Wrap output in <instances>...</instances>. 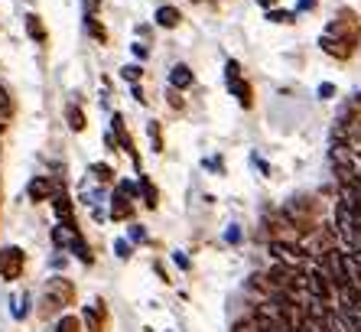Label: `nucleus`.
Wrapping results in <instances>:
<instances>
[{
  "label": "nucleus",
  "mask_w": 361,
  "mask_h": 332,
  "mask_svg": "<svg viewBox=\"0 0 361 332\" xmlns=\"http://www.w3.org/2000/svg\"><path fill=\"white\" fill-rule=\"evenodd\" d=\"M72 297H75V287L68 281H62V277H52L46 283V293H42V313H56V309L68 307Z\"/></svg>",
  "instance_id": "f257e3e1"
},
{
  "label": "nucleus",
  "mask_w": 361,
  "mask_h": 332,
  "mask_svg": "<svg viewBox=\"0 0 361 332\" xmlns=\"http://www.w3.org/2000/svg\"><path fill=\"white\" fill-rule=\"evenodd\" d=\"M270 254L277 257V261H283V264L290 267H306V261H310V254H306V247L293 245V241H270Z\"/></svg>",
  "instance_id": "f03ea898"
},
{
  "label": "nucleus",
  "mask_w": 361,
  "mask_h": 332,
  "mask_svg": "<svg viewBox=\"0 0 361 332\" xmlns=\"http://www.w3.org/2000/svg\"><path fill=\"white\" fill-rule=\"evenodd\" d=\"M23 264H26V254L20 247H0V277L4 281H17L23 273Z\"/></svg>",
  "instance_id": "7ed1b4c3"
},
{
  "label": "nucleus",
  "mask_w": 361,
  "mask_h": 332,
  "mask_svg": "<svg viewBox=\"0 0 361 332\" xmlns=\"http://www.w3.org/2000/svg\"><path fill=\"white\" fill-rule=\"evenodd\" d=\"M355 228H358V215L348 209V205H342V202H336V235L348 245L352 241V235H355Z\"/></svg>",
  "instance_id": "20e7f679"
},
{
  "label": "nucleus",
  "mask_w": 361,
  "mask_h": 332,
  "mask_svg": "<svg viewBox=\"0 0 361 332\" xmlns=\"http://www.w3.org/2000/svg\"><path fill=\"white\" fill-rule=\"evenodd\" d=\"M82 323L88 326V332H104V326H108V309H104L101 300H92V303L85 307Z\"/></svg>",
  "instance_id": "39448f33"
},
{
  "label": "nucleus",
  "mask_w": 361,
  "mask_h": 332,
  "mask_svg": "<svg viewBox=\"0 0 361 332\" xmlns=\"http://www.w3.org/2000/svg\"><path fill=\"white\" fill-rule=\"evenodd\" d=\"M338 202L348 205L355 215H361V179H345V183H338Z\"/></svg>",
  "instance_id": "423d86ee"
},
{
  "label": "nucleus",
  "mask_w": 361,
  "mask_h": 332,
  "mask_svg": "<svg viewBox=\"0 0 361 332\" xmlns=\"http://www.w3.org/2000/svg\"><path fill=\"white\" fill-rule=\"evenodd\" d=\"M52 212L62 225H75V209H72V199H68L66 189H56V196H52Z\"/></svg>",
  "instance_id": "0eeeda50"
},
{
  "label": "nucleus",
  "mask_w": 361,
  "mask_h": 332,
  "mask_svg": "<svg viewBox=\"0 0 361 332\" xmlns=\"http://www.w3.org/2000/svg\"><path fill=\"white\" fill-rule=\"evenodd\" d=\"M130 192H127L124 186H118L114 189V196H111V219L114 221H124V219H130Z\"/></svg>",
  "instance_id": "6e6552de"
},
{
  "label": "nucleus",
  "mask_w": 361,
  "mask_h": 332,
  "mask_svg": "<svg viewBox=\"0 0 361 332\" xmlns=\"http://www.w3.org/2000/svg\"><path fill=\"white\" fill-rule=\"evenodd\" d=\"M26 196L33 199V202H46V199L56 196V186H52L49 176H36L30 186H26Z\"/></svg>",
  "instance_id": "1a4fd4ad"
},
{
  "label": "nucleus",
  "mask_w": 361,
  "mask_h": 332,
  "mask_svg": "<svg viewBox=\"0 0 361 332\" xmlns=\"http://www.w3.org/2000/svg\"><path fill=\"white\" fill-rule=\"evenodd\" d=\"M228 82V88H231V94L238 98V104L241 108H251L254 104V92H251V82H244L241 75H235V78H225Z\"/></svg>",
  "instance_id": "9d476101"
},
{
  "label": "nucleus",
  "mask_w": 361,
  "mask_h": 332,
  "mask_svg": "<svg viewBox=\"0 0 361 332\" xmlns=\"http://www.w3.org/2000/svg\"><path fill=\"white\" fill-rule=\"evenodd\" d=\"M111 130H114V137H118V144L124 147L127 154H130V160L137 163V154H134V140H130V134L124 130V118L121 114H114V121H111Z\"/></svg>",
  "instance_id": "9b49d317"
},
{
  "label": "nucleus",
  "mask_w": 361,
  "mask_h": 332,
  "mask_svg": "<svg viewBox=\"0 0 361 332\" xmlns=\"http://www.w3.org/2000/svg\"><path fill=\"white\" fill-rule=\"evenodd\" d=\"M169 85L179 88V92H183V88H189V85H192V68L183 66V62H179V66H173V72H169Z\"/></svg>",
  "instance_id": "f8f14e48"
},
{
  "label": "nucleus",
  "mask_w": 361,
  "mask_h": 332,
  "mask_svg": "<svg viewBox=\"0 0 361 332\" xmlns=\"http://www.w3.org/2000/svg\"><path fill=\"white\" fill-rule=\"evenodd\" d=\"M153 20H157V26H163V30H176L179 20H183V17H179V10H176V7H160Z\"/></svg>",
  "instance_id": "ddd939ff"
},
{
  "label": "nucleus",
  "mask_w": 361,
  "mask_h": 332,
  "mask_svg": "<svg viewBox=\"0 0 361 332\" xmlns=\"http://www.w3.org/2000/svg\"><path fill=\"white\" fill-rule=\"evenodd\" d=\"M137 189H140V196H143V205L147 209H157V189H153V183L147 176H140V183H137Z\"/></svg>",
  "instance_id": "4468645a"
},
{
  "label": "nucleus",
  "mask_w": 361,
  "mask_h": 332,
  "mask_svg": "<svg viewBox=\"0 0 361 332\" xmlns=\"http://www.w3.org/2000/svg\"><path fill=\"white\" fill-rule=\"evenodd\" d=\"M26 33L33 36L36 43H42V39H46V30H42V20L36 17V13H30V17H26Z\"/></svg>",
  "instance_id": "2eb2a0df"
},
{
  "label": "nucleus",
  "mask_w": 361,
  "mask_h": 332,
  "mask_svg": "<svg viewBox=\"0 0 361 332\" xmlns=\"http://www.w3.org/2000/svg\"><path fill=\"white\" fill-rule=\"evenodd\" d=\"M66 121H68V128L72 130H85V114H82V108H75V104H68L66 108Z\"/></svg>",
  "instance_id": "dca6fc26"
},
{
  "label": "nucleus",
  "mask_w": 361,
  "mask_h": 332,
  "mask_svg": "<svg viewBox=\"0 0 361 332\" xmlns=\"http://www.w3.org/2000/svg\"><path fill=\"white\" fill-rule=\"evenodd\" d=\"M348 170L361 179V147H352L348 144Z\"/></svg>",
  "instance_id": "f3484780"
},
{
  "label": "nucleus",
  "mask_w": 361,
  "mask_h": 332,
  "mask_svg": "<svg viewBox=\"0 0 361 332\" xmlns=\"http://www.w3.org/2000/svg\"><path fill=\"white\" fill-rule=\"evenodd\" d=\"M92 176L98 179V183H111V179H114V170H111L108 163H94V166H92Z\"/></svg>",
  "instance_id": "a211bd4d"
},
{
  "label": "nucleus",
  "mask_w": 361,
  "mask_h": 332,
  "mask_svg": "<svg viewBox=\"0 0 361 332\" xmlns=\"http://www.w3.org/2000/svg\"><path fill=\"white\" fill-rule=\"evenodd\" d=\"M140 75H143L140 66H124V68H121V78H124V82H130V85H137V82H140Z\"/></svg>",
  "instance_id": "6ab92c4d"
},
{
  "label": "nucleus",
  "mask_w": 361,
  "mask_h": 332,
  "mask_svg": "<svg viewBox=\"0 0 361 332\" xmlns=\"http://www.w3.org/2000/svg\"><path fill=\"white\" fill-rule=\"evenodd\" d=\"M270 23H293V10H267Z\"/></svg>",
  "instance_id": "aec40b11"
},
{
  "label": "nucleus",
  "mask_w": 361,
  "mask_h": 332,
  "mask_svg": "<svg viewBox=\"0 0 361 332\" xmlns=\"http://www.w3.org/2000/svg\"><path fill=\"white\" fill-rule=\"evenodd\" d=\"M26 307H30V297H26V293L23 297H13V316H17V319H23V316L30 313Z\"/></svg>",
  "instance_id": "412c9836"
},
{
  "label": "nucleus",
  "mask_w": 361,
  "mask_h": 332,
  "mask_svg": "<svg viewBox=\"0 0 361 332\" xmlns=\"http://www.w3.org/2000/svg\"><path fill=\"white\" fill-rule=\"evenodd\" d=\"M52 332H78V319H75V316H62L59 326H56Z\"/></svg>",
  "instance_id": "4be33fe9"
},
{
  "label": "nucleus",
  "mask_w": 361,
  "mask_h": 332,
  "mask_svg": "<svg viewBox=\"0 0 361 332\" xmlns=\"http://www.w3.org/2000/svg\"><path fill=\"white\" fill-rule=\"evenodd\" d=\"M147 134H150V140H153V150H163V140H160V124H157V121H150V128H147Z\"/></svg>",
  "instance_id": "5701e85b"
},
{
  "label": "nucleus",
  "mask_w": 361,
  "mask_h": 332,
  "mask_svg": "<svg viewBox=\"0 0 361 332\" xmlns=\"http://www.w3.org/2000/svg\"><path fill=\"white\" fill-rule=\"evenodd\" d=\"M225 241H231V245H238V241H241V228H238V225H228V231H225Z\"/></svg>",
  "instance_id": "b1692460"
},
{
  "label": "nucleus",
  "mask_w": 361,
  "mask_h": 332,
  "mask_svg": "<svg viewBox=\"0 0 361 332\" xmlns=\"http://www.w3.org/2000/svg\"><path fill=\"white\" fill-rule=\"evenodd\" d=\"M130 241H147V231H143V225H130Z\"/></svg>",
  "instance_id": "393cba45"
},
{
  "label": "nucleus",
  "mask_w": 361,
  "mask_h": 332,
  "mask_svg": "<svg viewBox=\"0 0 361 332\" xmlns=\"http://www.w3.org/2000/svg\"><path fill=\"white\" fill-rule=\"evenodd\" d=\"M114 251H118V257H121V261H127V257H130V245H127L124 238H121L118 245H114Z\"/></svg>",
  "instance_id": "a878e982"
},
{
  "label": "nucleus",
  "mask_w": 361,
  "mask_h": 332,
  "mask_svg": "<svg viewBox=\"0 0 361 332\" xmlns=\"http://www.w3.org/2000/svg\"><path fill=\"white\" fill-rule=\"evenodd\" d=\"M231 332H257V329H254V323H251V319H238V323H235V329H231Z\"/></svg>",
  "instance_id": "bb28decb"
},
{
  "label": "nucleus",
  "mask_w": 361,
  "mask_h": 332,
  "mask_svg": "<svg viewBox=\"0 0 361 332\" xmlns=\"http://www.w3.org/2000/svg\"><path fill=\"white\" fill-rule=\"evenodd\" d=\"M173 261H176V267H183V271H189V257H185L183 251H176V254H173Z\"/></svg>",
  "instance_id": "cd10ccee"
},
{
  "label": "nucleus",
  "mask_w": 361,
  "mask_h": 332,
  "mask_svg": "<svg viewBox=\"0 0 361 332\" xmlns=\"http://www.w3.org/2000/svg\"><path fill=\"white\" fill-rule=\"evenodd\" d=\"M134 56H137V59H147V46H143V43H134Z\"/></svg>",
  "instance_id": "c85d7f7f"
},
{
  "label": "nucleus",
  "mask_w": 361,
  "mask_h": 332,
  "mask_svg": "<svg viewBox=\"0 0 361 332\" xmlns=\"http://www.w3.org/2000/svg\"><path fill=\"white\" fill-rule=\"evenodd\" d=\"M319 94H322V98H332V94H336V88H332V85H319Z\"/></svg>",
  "instance_id": "c756f323"
},
{
  "label": "nucleus",
  "mask_w": 361,
  "mask_h": 332,
  "mask_svg": "<svg viewBox=\"0 0 361 332\" xmlns=\"http://www.w3.org/2000/svg\"><path fill=\"white\" fill-rule=\"evenodd\" d=\"M130 92H134V98H137V102H140V104L147 102V98H143V88H140V85H134V88H130Z\"/></svg>",
  "instance_id": "7c9ffc66"
},
{
  "label": "nucleus",
  "mask_w": 361,
  "mask_h": 332,
  "mask_svg": "<svg viewBox=\"0 0 361 332\" xmlns=\"http://www.w3.org/2000/svg\"><path fill=\"white\" fill-rule=\"evenodd\" d=\"M300 10H316V0H300Z\"/></svg>",
  "instance_id": "2f4dec72"
},
{
  "label": "nucleus",
  "mask_w": 361,
  "mask_h": 332,
  "mask_svg": "<svg viewBox=\"0 0 361 332\" xmlns=\"http://www.w3.org/2000/svg\"><path fill=\"white\" fill-rule=\"evenodd\" d=\"M257 4H261V7H267V10H270V4H274V0H257Z\"/></svg>",
  "instance_id": "473e14b6"
},
{
  "label": "nucleus",
  "mask_w": 361,
  "mask_h": 332,
  "mask_svg": "<svg viewBox=\"0 0 361 332\" xmlns=\"http://www.w3.org/2000/svg\"><path fill=\"white\" fill-rule=\"evenodd\" d=\"M355 254H358V251H355ZM358 261H361V254H358Z\"/></svg>",
  "instance_id": "72a5a7b5"
}]
</instances>
